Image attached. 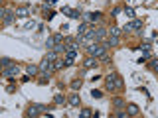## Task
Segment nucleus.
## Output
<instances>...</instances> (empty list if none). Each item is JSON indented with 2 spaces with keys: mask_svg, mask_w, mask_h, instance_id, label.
I'll return each mask as SVG.
<instances>
[{
  "mask_svg": "<svg viewBox=\"0 0 158 118\" xmlns=\"http://www.w3.org/2000/svg\"><path fill=\"white\" fill-rule=\"evenodd\" d=\"M123 87H125V81L121 79V75H117V73H109V75H107V91H109V93L121 91Z\"/></svg>",
  "mask_w": 158,
  "mask_h": 118,
  "instance_id": "1",
  "label": "nucleus"
},
{
  "mask_svg": "<svg viewBox=\"0 0 158 118\" xmlns=\"http://www.w3.org/2000/svg\"><path fill=\"white\" fill-rule=\"evenodd\" d=\"M87 51H89V55H91V57H97V59H99L103 53H107V47H105V43L91 42V43H89V47H87Z\"/></svg>",
  "mask_w": 158,
  "mask_h": 118,
  "instance_id": "2",
  "label": "nucleus"
},
{
  "mask_svg": "<svg viewBox=\"0 0 158 118\" xmlns=\"http://www.w3.org/2000/svg\"><path fill=\"white\" fill-rule=\"evenodd\" d=\"M20 73V67L18 65H10V67H6V69H2V73L0 75L4 77V79H8V81H14V77Z\"/></svg>",
  "mask_w": 158,
  "mask_h": 118,
  "instance_id": "3",
  "label": "nucleus"
},
{
  "mask_svg": "<svg viewBox=\"0 0 158 118\" xmlns=\"http://www.w3.org/2000/svg\"><path fill=\"white\" fill-rule=\"evenodd\" d=\"M46 110H52V108H48L46 104H30L28 116H40V114H43Z\"/></svg>",
  "mask_w": 158,
  "mask_h": 118,
  "instance_id": "4",
  "label": "nucleus"
},
{
  "mask_svg": "<svg viewBox=\"0 0 158 118\" xmlns=\"http://www.w3.org/2000/svg\"><path fill=\"white\" fill-rule=\"evenodd\" d=\"M38 69L42 71V73H52V71H55V69H53V63H52V61H48L46 57H43V61L38 65Z\"/></svg>",
  "mask_w": 158,
  "mask_h": 118,
  "instance_id": "5",
  "label": "nucleus"
},
{
  "mask_svg": "<svg viewBox=\"0 0 158 118\" xmlns=\"http://www.w3.org/2000/svg\"><path fill=\"white\" fill-rule=\"evenodd\" d=\"M16 18H28L30 16V6H20V8H16Z\"/></svg>",
  "mask_w": 158,
  "mask_h": 118,
  "instance_id": "6",
  "label": "nucleus"
},
{
  "mask_svg": "<svg viewBox=\"0 0 158 118\" xmlns=\"http://www.w3.org/2000/svg\"><path fill=\"white\" fill-rule=\"evenodd\" d=\"M14 20H16L14 10H8V12H6V16L2 18V22H4V26H10V24H14Z\"/></svg>",
  "mask_w": 158,
  "mask_h": 118,
  "instance_id": "7",
  "label": "nucleus"
},
{
  "mask_svg": "<svg viewBox=\"0 0 158 118\" xmlns=\"http://www.w3.org/2000/svg\"><path fill=\"white\" fill-rule=\"evenodd\" d=\"M125 106H127V104H125ZM139 112H140V108L136 106V104L130 102L129 106H127V116H139Z\"/></svg>",
  "mask_w": 158,
  "mask_h": 118,
  "instance_id": "8",
  "label": "nucleus"
},
{
  "mask_svg": "<svg viewBox=\"0 0 158 118\" xmlns=\"http://www.w3.org/2000/svg\"><path fill=\"white\" fill-rule=\"evenodd\" d=\"M121 43V39L117 38V36H109L107 38V42H105V47H117Z\"/></svg>",
  "mask_w": 158,
  "mask_h": 118,
  "instance_id": "9",
  "label": "nucleus"
},
{
  "mask_svg": "<svg viewBox=\"0 0 158 118\" xmlns=\"http://www.w3.org/2000/svg\"><path fill=\"white\" fill-rule=\"evenodd\" d=\"M95 65H99V63H97V57H87L85 61H83V67H85V69H91V67H95Z\"/></svg>",
  "mask_w": 158,
  "mask_h": 118,
  "instance_id": "10",
  "label": "nucleus"
},
{
  "mask_svg": "<svg viewBox=\"0 0 158 118\" xmlns=\"http://www.w3.org/2000/svg\"><path fill=\"white\" fill-rule=\"evenodd\" d=\"M77 49H79V43H75V42L65 43V53H77Z\"/></svg>",
  "mask_w": 158,
  "mask_h": 118,
  "instance_id": "11",
  "label": "nucleus"
},
{
  "mask_svg": "<svg viewBox=\"0 0 158 118\" xmlns=\"http://www.w3.org/2000/svg\"><path fill=\"white\" fill-rule=\"evenodd\" d=\"M107 38V30L105 28H95V39L97 42H101V39Z\"/></svg>",
  "mask_w": 158,
  "mask_h": 118,
  "instance_id": "12",
  "label": "nucleus"
},
{
  "mask_svg": "<svg viewBox=\"0 0 158 118\" xmlns=\"http://www.w3.org/2000/svg\"><path fill=\"white\" fill-rule=\"evenodd\" d=\"M87 32H89V22H81L77 28V36H85Z\"/></svg>",
  "mask_w": 158,
  "mask_h": 118,
  "instance_id": "13",
  "label": "nucleus"
},
{
  "mask_svg": "<svg viewBox=\"0 0 158 118\" xmlns=\"http://www.w3.org/2000/svg\"><path fill=\"white\" fill-rule=\"evenodd\" d=\"M129 30L133 32V30H142V22L140 20H133V22L129 24Z\"/></svg>",
  "mask_w": 158,
  "mask_h": 118,
  "instance_id": "14",
  "label": "nucleus"
},
{
  "mask_svg": "<svg viewBox=\"0 0 158 118\" xmlns=\"http://www.w3.org/2000/svg\"><path fill=\"white\" fill-rule=\"evenodd\" d=\"M63 67H67L65 59H55V61H53V69H55V71H61Z\"/></svg>",
  "mask_w": 158,
  "mask_h": 118,
  "instance_id": "15",
  "label": "nucleus"
},
{
  "mask_svg": "<svg viewBox=\"0 0 158 118\" xmlns=\"http://www.w3.org/2000/svg\"><path fill=\"white\" fill-rule=\"evenodd\" d=\"M69 104H71V106H79V104H81L79 94H71V96H69Z\"/></svg>",
  "mask_w": 158,
  "mask_h": 118,
  "instance_id": "16",
  "label": "nucleus"
},
{
  "mask_svg": "<svg viewBox=\"0 0 158 118\" xmlns=\"http://www.w3.org/2000/svg\"><path fill=\"white\" fill-rule=\"evenodd\" d=\"M38 65H28V67H26V73H28V75L30 77H34V75H38Z\"/></svg>",
  "mask_w": 158,
  "mask_h": 118,
  "instance_id": "17",
  "label": "nucleus"
},
{
  "mask_svg": "<svg viewBox=\"0 0 158 118\" xmlns=\"http://www.w3.org/2000/svg\"><path fill=\"white\" fill-rule=\"evenodd\" d=\"M121 33H123V32H121V28H117V26H113V28L107 30V36H117V38H119Z\"/></svg>",
  "mask_w": 158,
  "mask_h": 118,
  "instance_id": "18",
  "label": "nucleus"
},
{
  "mask_svg": "<svg viewBox=\"0 0 158 118\" xmlns=\"http://www.w3.org/2000/svg\"><path fill=\"white\" fill-rule=\"evenodd\" d=\"M53 104H65V94H53Z\"/></svg>",
  "mask_w": 158,
  "mask_h": 118,
  "instance_id": "19",
  "label": "nucleus"
},
{
  "mask_svg": "<svg viewBox=\"0 0 158 118\" xmlns=\"http://www.w3.org/2000/svg\"><path fill=\"white\" fill-rule=\"evenodd\" d=\"M46 59H48V61H55V59H58V53H55V51H53V49H49V51L48 53H46Z\"/></svg>",
  "mask_w": 158,
  "mask_h": 118,
  "instance_id": "20",
  "label": "nucleus"
},
{
  "mask_svg": "<svg viewBox=\"0 0 158 118\" xmlns=\"http://www.w3.org/2000/svg\"><path fill=\"white\" fill-rule=\"evenodd\" d=\"M0 65H2V67H4V69H6V67L14 65V63H12V59H8V57H2V59H0Z\"/></svg>",
  "mask_w": 158,
  "mask_h": 118,
  "instance_id": "21",
  "label": "nucleus"
},
{
  "mask_svg": "<svg viewBox=\"0 0 158 118\" xmlns=\"http://www.w3.org/2000/svg\"><path fill=\"white\" fill-rule=\"evenodd\" d=\"M69 18L79 20V18H81V12H79V10H73V8H71V12H69Z\"/></svg>",
  "mask_w": 158,
  "mask_h": 118,
  "instance_id": "22",
  "label": "nucleus"
},
{
  "mask_svg": "<svg viewBox=\"0 0 158 118\" xmlns=\"http://www.w3.org/2000/svg\"><path fill=\"white\" fill-rule=\"evenodd\" d=\"M81 85H83V81H81V79H75V81L71 83V89L77 91V89H81Z\"/></svg>",
  "mask_w": 158,
  "mask_h": 118,
  "instance_id": "23",
  "label": "nucleus"
},
{
  "mask_svg": "<svg viewBox=\"0 0 158 118\" xmlns=\"http://www.w3.org/2000/svg\"><path fill=\"white\" fill-rule=\"evenodd\" d=\"M53 45H55V42H53V36H52V38L46 39V47H48V51H49V49H53Z\"/></svg>",
  "mask_w": 158,
  "mask_h": 118,
  "instance_id": "24",
  "label": "nucleus"
},
{
  "mask_svg": "<svg viewBox=\"0 0 158 118\" xmlns=\"http://www.w3.org/2000/svg\"><path fill=\"white\" fill-rule=\"evenodd\" d=\"M49 81V73H42V77H40V85H46Z\"/></svg>",
  "mask_w": 158,
  "mask_h": 118,
  "instance_id": "25",
  "label": "nucleus"
},
{
  "mask_svg": "<svg viewBox=\"0 0 158 118\" xmlns=\"http://www.w3.org/2000/svg\"><path fill=\"white\" fill-rule=\"evenodd\" d=\"M125 14L129 16V18H134V8H130V6H125Z\"/></svg>",
  "mask_w": 158,
  "mask_h": 118,
  "instance_id": "26",
  "label": "nucleus"
},
{
  "mask_svg": "<svg viewBox=\"0 0 158 118\" xmlns=\"http://www.w3.org/2000/svg\"><path fill=\"white\" fill-rule=\"evenodd\" d=\"M148 67H150L152 71H156V69H158V59H156V57H152V61L148 63Z\"/></svg>",
  "mask_w": 158,
  "mask_h": 118,
  "instance_id": "27",
  "label": "nucleus"
},
{
  "mask_svg": "<svg viewBox=\"0 0 158 118\" xmlns=\"http://www.w3.org/2000/svg\"><path fill=\"white\" fill-rule=\"evenodd\" d=\"M113 104H115L117 108H123V106H125V100H123V99H115V100H113Z\"/></svg>",
  "mask_w": 158,
  "mask_h": 118,
  "instance_id": "28",
  "label": "nucleus"
},
{
  "mask_svg": "<svg viewBox=\"0 0 158 118\" xmlns=\"http://www.w3.org/2000/svg\"><path fill=\"white\" fill-rule=\"evenodd\" d=\"M139 49H142V51H150V49H152V45H150V43L146 42V43H142V45H140Z\"/></svg>",
  "mask_w": 158,
  "mask_h": 118,
  "instance_id": "29",
  "label": "nucleus"
},
{
  "mask_svg": "<svg viewBox=\"0 0 158 118\" xmlns=\"http://www.w3.org/2000/svg\"><path fill=\"white\" fill-rule=\"evenodd\" d=\"M53 42H55V43H61L63 42V33H55V36H53Z\"/></svg>",
  "mask_w": 158,
  "mask_h": 118,
  "instance_id": "30",
  "label": "nucleus"
},
{
  "mask_svg": "<svg viewBox=\"0 0 158 118\" xmlns=\"http://www.w3.org/2000/svg\"><path fill=\"white\" fill-rule=\"evenodd\" d=\"M121 12H123V8H121V6H115V8H113V12H111V14H113V16H115V18H117V16H119Z\"/></svg>",
  "mask_w": 158,
  "mask_h": 118,
  "instance_id": "31",
  "label": "nucleus"
},
{
  "mask_svg": "<svg viewBox=\"0 0 158 118\" xmlns=\"http://www.w3.org/2000/svg\"><path fill=\"white\" fill-rule=\"evenodd\" d=\"M91 96H93V99H101V96H103V93H101V91H91Z\"/></svg>",
  "mask_w": 158,
  "mask_h": 118,
  "instance_id": "32",
  "label": "nucleus"
},
{
  "mask_svg": "<svg viewBox=\"0 0 158 118\" xmlns=\"http://www.w3.org/2000/svg\"><path fill=\"white\" fill-rule=\"evenodd\" d=\"M79 114H81L83 118H89V116H91V110H89V108H85V110H81Z\"/></svg>",
  "mask_w": 158,
  "mask_h": 118,
  "instance_id": "33",
  "label": "nucleus"
},
{
  "mask_svg": "<svg viewBox=\"0 0 158 118\" xmlns=\"http://www.w3.org/2000/svg\"><path fill=\"white\" fill-rule=\"evenodd\" d=\"M117 118H127V112H123V110H119V112H115Z\"/></svg>",
  "mask_w": 158,
  "mask_h": 118,
  "instance_id": "34",
  "label": "nucleus"
},
{
  "mask_svg": "<svg viewBox=\"0 0 158 118\" xmlns=\"http://www.w3.org/2000/svg\"><path fill=\"white\" fill-rule=\"evenodd\" d=\"M6 12H8V10H6V8H2V6H0V18H4V16H6Z\"/></svg>",
  "mask_w": 158,
  "mask_h": 118,
  "instance_id": "35",
  "label": "nucleus"
},
{
  "mask_svg": "<svg viewBox=\"0 0 158 118\" xmlns=\"http://www.w3.org/2000/svg\"><path fill=\"white\" fill-rule=\"evenodd\" d=\"M61 12H63V14H67V16H69V12H71V8H67V6H63V8H61Z\"/></svg>",
  "mask_w": 158,
  "mask_h": 118,
  "instance_id": "36",
  "label": "nucleus"
},
{
  "mask_svg": "<svg viewBox=\"0 0 158 118\" xmlns=\"http://www.w3.org/2000/svg\"><path fill=\"white\" fill-rule=\"evenodd\" d=\"M30 79H32V77H30V75H24V77H22V83H28Z\"/></svg>",
  "mask_w": 158,
  "mask_h": 118,
  "instance_id": "37",
  "label": "nucleus"
},
{
  "mask_svg": "<svg viewBox=\"0 0 158 118\" xmlns=\"http://www.w3.org/2000/svg\"><path fill=\"white\" fill-rule=\"evenodd\" d=\"M2 69H4V67H2V65H0V73H2Z\"/></svg>",
  "mask_w": 158,
  "mask_h": 118,
  "instance_id": "38",
  "label": "nucleus"
},
{
  "mask_svg": "<svg viewBox=\"0 0 158 118\" xmlns=\"http://www.w3.org/2000/svg\"><path fill=\"white\" fill-rule=\"evenodd\" d=\"M0 6H2V0H0Z\"/></svg>",
  "mask_w": 158,
  "mask_h": 118,
  "instance_id": "39",
  "label": "nucleus"
}]
</instances>
